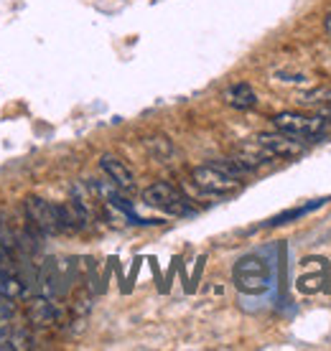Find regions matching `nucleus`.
<instances>
[{
    "mask_svg": "<svg viewBox=\"0 0 331 351\" xmlns=\"http://www.w3.org/2000/svg\"><path fill=\"white\" fill-rule=\"evenodd\" d=\"M271 263L262 255H242L235 263V270H232V280H235V288L240 293H247V295H260L271 288Z\"/></svg>",
    "mask_w": 331,
    "mask_h": 351,
    "instance_id": "nucleus-1",
    "label": "nucleus"
},
{
    "mask_svg": "<svg viewBox=\"0 0 331 351\" xmlns=\"http://www.w3.org/2000/svg\"><path fill=\"white\" fill-rule=\"evenodd\" d=\"M275 130L296 135L301 141H321L331 130V117L329 114H301V112H280L273 117Z\"/></svg>",
    "mask_w": 331,
    "mask_h": 351,
    "instance_id": "nucleus-2",
    "label": "nucleus"
},
{
    "mask_svg": "<svg viewBox=\"0 0 331 351\" xmlns=\"http://www.w3.org/2000/svg\"><path fill=\"white\" fill-rule=\"evenodd\" d=\"M143 202L148 204V206H153V209H161V211H166V214H171V217H192L194 214L192 202H189L176 186L163 184V181L150 184L148 189L143 191Z\"/></svg>",
    "mask_w": 331,
    "mask_h": 351,
    "instance_id": "nucleus-3",
    "label": "nucleus"
},
{
    "mask_svg": "<svg viewBox=\"0 0 331 351\" xmlns=\"http://www.w3.org/2000/svg\"><path fill=\"white\" fill-rule=\"evenodd\" d=\"M192 181L199 191L214 193V196H227V193H235L237 189H240V178L225 173V171L219 166H214V163L192 168Z\"/></svg>",
    "mask_w": 331,
    "mask_h": 351,
    "instance_id": "nucleus-4",
    "label": "nucleus"
},
{
    "mask_svg": "<svg viewBox=\"0 0 331 351\" xmlns=\"http://www.w3.org/2000/svg\"><path fill=\"white\" fill-rule=\"evenodd\" d=\"M255 141L260 143L262 148L271 153L275 160H293V158H301L306 153V145L301 143V138L296 135H288V132H260V135H255Z\"/></svg>",
    "mask_w": 331,
    "mask_h": 351,
    "instance_id": "nucleus-5",
    "label": "nucleus"
},
{
    "mask_svg": "<svg viewBox=\"0 0 331 351\" xmlns=\"http://www.w3.org/2000/svg\"><path fill=\"white\" fill-rule=\"evenodd\" d=\"M26 217L31 219V224H34L38 232H44V234H59L61 232L56 204L46 202V199L28 196L26 199Z\"/></svg>",
    "mask_w": 331,
    "mask_h": 351,
    "instance_id": "nucleus-6",
    "label": "nucleus"
},
{
    "mask_svg": "<svg viewBox=\"0 0 331 351\" xmlns=\"http://www.w3.org/2000/svg\"><path fill=\"white\" fill-rule=\"evenodd\" d=\"M100 168H102V173H105L117 189H122V191H130L133 186H135V176H133L130 168L125 166L120 158L110 156V153H105V156L100 158Z\"/></svg>",
    "mask_w": 331,
    "mask_h": 351,
    "instance_id": "nucleus-7",
    "label": "nucleus"
},
{
    "mask_svg": "<svg viewBox=\"0 0 331 351\" xmlns=\"http://www.w3.org/2000/svg\"><path fill=\"white\" fill-rule=\"evenodd\" d=\"M222 99L229 107H235V110H253L258 105V95H255V89L247 82H237L232 87H227Z\"/></svg>",
    "mask_w": 331,
    "mask_h": 351,
    "instance_id": "nucleus-8",
    "label": "nucleus"
},
{
    "mask_svg": "<svg viewBox=\"0 0 331 351\" xmlns=\"http://www.w3.org/2000/svg\"><path fill=\"white\" fill-rule=\"evenodd\" d=\"M59 308L54 303L52 298H46V295H38V298L31 300V306H28V318L34 321L36 326H52L59 321Z\"/></svg>",
    "mask_w": 331,
    "mask_h": 351,
    "instance_id": "nucleus-9",
    "label": "nucleus"
},
{
    "mask_svg": "<svg viewBox=\"0 0 331 351\" xmlns=\"http://www.w3.org/2000/svg\"><path fill=\"white\" fill-rule=\"evenodd\" d=\"M331 196H323V199H314V202L304 204V206H293V209L283 211V214H278V217H273V219L265 221V227H280V224H290V221L301 219V217H306V214H311V211L321 209L323 204H329Z\"/></svg>",
    "mask_w": 331,
    "mask_h": 351,
    "instance_id": "nucleus-10",
    "label": "nucleus"
},
{
    "mask_svg": "<svg viewBox=\"0 0 331 351\" xmlns=\"http://www.w3.org/2000/svg\"><path fill=\"white\" fill-rule=\"evenodd\" d=\"M69 204L74 206V209L79 211V217L87 221L89 224V219H92V193H89V186H84V184H74L71 186V199H69Z\"/></svg>",
    "mask_w": 331,
    "mask_h": 351,
    "instance_id": "nucleus-11",
    "label": "nucleus"
},
{
    "mask_svg": "<svg viewBox=\"0 0 331 351\" xmlns=\"http://www.w3.org/2000/svg\"><path fill=\"white\" fill-rule=\"evenodd\" d=\"M146 148L156 160H168L174 156V143L168 141L166 135H150L146 138Z\"/></svg>",
    "mask_w": 331,
    "mask_h": 351,
    "instance_id": "nucleus-12",
    "label": "nucleus"
},
{
    "mask_svg": "<svg viewBox=\"0 0 331 351\" xmlns=\"http://www.w3.org/2000/svg\"><path fill=\"white\" fill-rule=\"evenodd\" d=\"M323 282H326V270L314 272V275H301V278H298V290H304V293H316V290H321Z\"/></svg>",
    "mask_w": 331,
    "mask_h": 351,
    "instance_id": "nucleus-13",
    "label": "nucleus"
},
{
    "mask_svg": "<svg viewBox=\"0 0 331 351\" xmlns=\"http://www.w3.org/2000/svg\"><path fill=\"white\" fill-rule=\"evenodd\" d=\"M28 346H31V336H28L23 328H13L8 349H28Z\"/></svg>",
    "mask_w": 331,
    "mask_h": 351,
    "instance_id": "nucleus-14",
    "label": "nucleus"
},
{
    "mask_svg": "<svg viewBox=\"0 0 331 351\" xmlns=\"http://www.w3.org/2000/svg\"><path fill=\"white\" fill-rule=\"evenodd\" d=\"M323 31H326V34L331 36V10L326 13V18H323Z\"/></svg>",
    "mask_w": 331,
    "mask_h": 351,
    "instance_id": "nucleus-15",
    "label": "nucleus"
},
{
    "mask_svg": "<svg viewBox=\"0 0 331 351\" xmlns=\"http://www.w3.org/2000/svg\"><path fill=\"white\" fill-rule=\"evenodd\" d=\"M0 245L8 247V242H5V229H3V227H0Z\"/></svg>",
    "mask_w": 331,
    "mask_h": 351,
    "instance_id": "nucleus-16",
    "label": "nucleus"
},
{
    "mask_svg": "<svg viewBox=\"0 0 331 351\" xmlns=\"http://www.w3.org/2000/svg\"><path fill=\"white\" fill-rule=\"evenodd\" d=\"M323 102H326V105H331V89L326 92V95H323Z\"/></svg>",
    "mask_w": 331,
    "mask_h": 351,
    "instance_id": "nucleus-17",
    "label": "nucleus"
}]
</instances>
